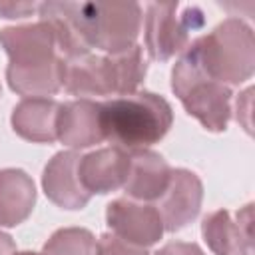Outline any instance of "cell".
Returning a JSON list of instances; mask_svg holds the SVG:
<instances>
[{
	"label": "cell",
	"instance_id": "1",
	"mask_svg": "<svg viewBox=\"0 0 255 255\" xmlns=\"http://www.w3.org/2000/svg\"><path fill=\"white\" fill-rule=\"evenodd\" d=\"M0 46L10 58L6 80L16 94L46 98L62 88V56L44 22L0 30Z\"/></svg>",
	"mask_w": 255,
	"mask_h": 255
},
{
	"label": "cell",
	"instance_id": "2",
	"mask_svg": "<svg viewBox=\"0 0 255 255\" xmlns=\"http://www.w3.org/2000/svg\"><path fill=\"white\" fill-rule=\"evenodd\" d=\"M104 139L126 151L147 149L157 143L173 124L171 106L157 94L133 92L100 104Z\"/></svg>",
	"mask_w": 255,
	"mask_h": 255
},
{
	"label": "cell",
	"instance_id": "3",
	"mask_svg": "<svg viewBox=\"0 0 255 255\" xmlns=\"http://www.w3.org/2000/svg\"><path fill=\"white\" fill-rule=\"evenodd\" d=\"M193 48L205 76L223 86H239L253 76L255 38L239 18L223 20L213 32L197 38Z\"/></svg>",
	"mask_w": 255,
	"mask_h": 255
},
{
	"label": "cell",
	"instance_id": "4",
	"mask_svg": "<svg viewBox=\"0 0 255 255\" xmlns=\"http://www.w3.org/2000/svg\"><path fill=\"white\" fill-rule=\"evenodd\" d=\"M171 90L181 100L185 112L205 129L223 131L231 116V90L205 76L191 46L183 50L171 70Z\"/></svg>",
	"mask_w": 255,
	"mask_h": 255
},
{
	"label": "cell",
	"instance_id": "5",
	"mask_svg": "<svg viewBox=\"0 0 255 255\" xmlns=\"http://www.w3.org/2000/svg\"><path fill=\"white\" fill-rule=\"evenodd\" d=\"M86 30L92 48L120 54L139 36L141 8L135 2H82Z\"/></svg>",
	"mask_w": 255,
	"mask_h": 255
},
{
	"label": "cell",
	"instance_id": "6",
	"mask_svg": "<svg viewBox=\"0 0 255 255\" xmlns=\"http://www.w3.org/2000/svg\"><path fill=\"white\" fill-rule=\"evenodd\" d=\"M177 2H153L145 16V46L153 60L165 62L187 46L189 30L203 26V14L197 6H185L177 16Z\"/></svg>",
	"mask_w": 255,
	"mask_h": 255
},
{
	"label": "cell",
	"instance_id": "7",
	"mask_svg": "<svg viewBox=\"0 0 255 255\" xmlns=\"http://www.w3.org/2000/svg\"><path fill=\"white\" fill-rule=\"evenodd\" d=\"M207 247L215 255H253V205L231 213L217 209L201 223Z\"/></svg>",
	"mask_w": 255,
	"mask_h": 255
},
{
	"label": "cell",
	"instance_id": "8",
	"mask_svg": "<svg viewBox=\"0 0 255 255\" xmlns=\"http://www.w3.org/2000/svg\"><path fill=\"white\" fill-rule=\"evenodd\" d=\"M106 221L112 233L145 249L157 243L165 231L155 205L137 203L133 199L112 201L106 209Z\"/></svg>",
	"mask_w": 255,
	"mask_h": 255
},
{
	"label": "cell",
	"instance_id": "9",
	"mask_svg": "<svg viewBox=\"0 0 255 255\" xmlns=\"http://www.w3.org/2000/svg\"><path fill=\"white\" fill-rule=\"evenodd\" d=\"M203 185L199 177L189 169H171L169 183L155 205L163 221V229L179 231L191 223L199 213Z\"/></svg>",
	"mask_w": 255,
	"mask_h": 255
},
{
	"label": "cell",
	"instance_id": "10",
	"mask_svg": "<svg viewBox=\"0 0 255 255\" xmlns=\"http://www.w3.org/2000/svg\"><path fill=\"white\" fill-rule=\"evenodd\" d=\"M40 22H44L56 40V48L62 58H74L90 54V38L86 30V20L82 4L78 2H44L38 6Z\"/></svg>",
	"mask_w": 255,
	"mask_h": 255
},
{
	"label": "cell",
	"instance_id": "11",
	"mask_svg": "<svg viewBox=\"0 0 255 255\" xmlns=\"http://www.w3.org/2000/svg\"><path fill=\"white\" fill-rule=\"evenodd\" d=\"M80 157L82 155L78 151H60L44 167L42 187L48 199L56 203L58 207L82 209L92 197L84 189L80 175H78Z\"/></svg>",
	"mask_w": 255,
	"mask_h": 255
},
{
	"label": "cell",
	"instance_id": "12",
	"mask_svg": "<svg viewBox=\"0 0 255 255\" xmlns=\"http://www.w3.org/2000/svg\"><path fill=\"white\" fill-rule=\"evenodd\" d=\"M129 169V151L122 147H102L84 157L78 163V175L84 189L92 193H110L124 187Z\"/></svg>",
	"mask_w": 255,
	"mask_h": 255
},
{
	"label": "cell",
	"instance_id": "13",
	"mask_svg": "<svg viewBox=\"0 0 255 255\" xmlns=\"http://www.w3.org/2000/svg\"><path fill=\"white\" fill-rule=\"evenodd\" d=\"M56 135L64 145L74 149L90 147L104 141V131L100 124V104L88 98L60 104Z\"/></svg>",
	"mask_w": 255,
	"mask_h": 255
},
{
	"label": "cell",
	"instance_id": "14",
	"mask_svg": "<svg viewBox=\"0 0 255 255\" xmlns=\"http://www.w3.org/2000/svg\"><path fill=\"white\" fill-rule=\"evenodd\" d=\"M171 177L167 161L151 149L129 151V169L124 183L126 195L135 201H157Z\"/></svg>",
	"mask_w": 255,
	"mask_h": 255
},
{
	"label": "cell",
	"instance_id": "15",
	"mask_svg": "<svg viewBox=\"0 0 255 255\" xmlns=\"http://www.w3.org/2000/svg\"><path fill=\"white\" fill-rule=\"evenodd\" d=\"M62 88L74 96H112L106 56L62 58Z\"/></svg>",
	"mask_w": 255,
	"mask_h": 255
},
{
	"label": "cell",
	"instance_id": "16",
	"mask_svg": "<svg viewBox=\"0 0 255 255\" xmlns=\"http://www.w3.org/2000/svg\"><path fill=\"white\" fill-rule=\"evenodd\" d=\"M60 104L50 98H24L12 112L14 131L38 143H52L58 139L56 122H58Z\"/></svg>",
	"mask_w": 255,
	"mask_h": 255
},
{
	"label": "cell",
	"instance_id": "17",
	"mask_svg": "<svg viewBox=\"0 0 255 255\" xmlns=\"http://www.w3.org/2000/svg\"><path fill=\"white\" fill-rule=\"evenodd\" d=\"M36 203L32 177L16 167L0 171V225L14 227L28 219Z\"/></svg>",
	"mask_w": 255,
	"mask_h": 255
},
{
	"label": "cell",
	"instance_id": "18",
	"mask_svg": "<svg viewBox=\"0 0 255 255\" xmlns=\"http://www.w3.org/2000/svg\"><path fill=\"white\" fill-rule=\"evenodd\" d=\"M106 62H108V70H110L112 96L133 94L147 72V64L143 60L141 46H137V44L120 54H108Z\"/></svg>",
	"mask_w": 255,
	"mask_h": 255
},
{
	"label": "cell",
	"instance_id": "19",
	"mask_svg": "<svg viewBox=\"0 0 255 255\" xmlns=\"http://www.w3.org/2000/svg\"><path fill=\"white\" fill-rule=\"evenodd\" d=\"M42 255H98V241L84 227H64L52 233Z\"/></svg>",
	"mask_w": 255,
	"mask_h": 255
},
{
	"label": "cell",
	"instance_id": "20",
	"mask_svg": "<svg viewBox=\"0 0 255 255\" xmlns=\"http://www.w3.org/2000/svg\"><path fill=\"white\" fill-rule=\"evenodd\" d=\"M98 255H149L145 247H137L116 233H104L98 241Z\"/></svg>",
	"mask_w": 255,
	"mask_h": 255
},
{
	"label": "cell",
	"instance_id": "21",
	"mask_svg": "<svg viewBox=\"0 0 255 255\" xmlns=\"http://www.w3.org/2000/svg\"><path fill=\"white\" fill-rule=\"evenodd\" d=\"M153 255H205L203 249L197 243H185V241H171L163 245Z\"/></svg>",
	"mask_w": 255,
	"mask_h": 255
},
{
	"label": "cell",
	"instance_id": "22",
	"mask_svg": "<svg viewBox=\"0 0 255 255\" xmlns=\"http://www.w3.org/2000/svg\"><path fill=\"white\" fill-rule=\"evenodd\" d=\"M36 10L34 2H0L2 18H24Z\"/></svg>",
	"mask_w": 255,
	"mask_h": 255
},
{
	"label": "cell",
	"instance_id": "23",
	"mask_svg": "<svg viewBox=\"0 0 255 255\" xmlns=\"http://www.w3.org/2000/svg\"><path fill=\"white\" fill-rule=\"evenodd\" d=\"M16 253V243L8 233L0 231V255H14Z\"/></svg>",
	"mask_w": 255,
	"mask_h": 255
},
{
	"label": "cell",
	"instance_id": "24",
	"mask_svg": "<svg viewBox=\"0 0 255 255\" xmlns=\"http://www.w3.org/2000/svg\"><path fill=\"white\" fill-rule=\"evenodd\" d=\"M14 255H42V253H32V251H24V253H14Z\"/></svg>",
	"mask_w": 255,
	"mask_h": 255
}]
</instances>
